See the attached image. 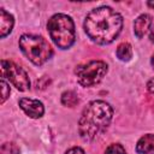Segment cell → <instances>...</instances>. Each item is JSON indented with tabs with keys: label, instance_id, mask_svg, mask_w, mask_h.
Instances as JSON below:
<instances>
[{
	"label": "cell",
	"instance_id": "cell-9",
	"mask_svg": "<svg viewBox=\"0 0 154 154\" xmlns=\"http://www.w3.org/2000/svg\"><path fill=\"white\" fill-rule=\"evenodd\" d=\"M14 25V18L6 10L0 8V37L5 38L11 34Z\"/></svg>",
	"mask_w": 154,
	"mask_h": 154
},
{
	"label": "cell",
	"instance_id": "cell-19",
	"mask_svg": "<svg viewBox=\"0 0 154 154\" xmlns=\"http://www.w3.org/2000/svg\"><path fill=\"white\" fill-rule=\"evenodd\" d=\"M147 5H148V7L154 8V1H147Z\"/></svg>",
	"mask_w": 154,
	"mask_h": 154
},
{
	"label": "cell",
	"instance_id": "cell-3",
	"mask_svg": "<svg viewBox=\"0 0 154 154\" xmlns=\"http://www.w3.org/2000/svg\"><path fill=\"white\" fill-rule=\"evenodd\" d=\"M47 30L53 43L60 49H69L76 42L75 23L67 14H53L47 22Z\"/></svg>",
	"mask_w": 154,
	"mask_h": 154
},
{
	"label": "cell",
	"instance_id": "cell-5",
	"mask_svg": "<svg viewBox=\"0 0 154 154\" xmlns=\"http://www.w3.org/2000/svg\"><path fill=\"white\" fill-rule=\"evenodd\" d=\"M108 71V65L102 60H91L78 65L75 69L77 82L84 88H91L99 84Z\"/></svg>",
	"mask_w": 154,
	"mask_h": 154
},
{
	"label": "cell",
	"instance_id": "cell-4",
	"mask_svg": "<svg viewBox=\"0 0 154 154\" xmlns=\"http://www.w3.org/2000/svg\"><path fill=\"white\" fill-rule=\"evenodd\" d=\"M18 46L22 53L36 66L43 65L53 55V48L46 38L38 35L24 34L19 37Z\"/></svg>",
	"mask_w": 154,
	"mask_h": 154
},
{
	"label": "cell",
	"instance_id": "cell-1",
	"mask_svg": "<svg viewBox=\"0 0 154 154\" xmlns=\"http://www.w3.org/2000/svg\"><path fill=\"white\" fill-rule=\"evenodd\" d=\"M83 29L96 45H108L122 32L123 17L109 6H100L93 8L85 16Z\"/></svg>",
	"mask_w": 154,
	"mask_h": 154
},
{
	"label": "cell",
	"instance_id": "cell-16",
	"mask_svg": "<svg viewBox=\"0 0 154 154\" xmlns=\"http://www.w3.org/2000/svg\"><path fill=\"white\" fill-rule=\"evenodd\" d=\"M65 154H85V152L81 147H72L65 152Z\"/></svg>",
	"mask_w": 154,
	"mask_h": 154
},
{
	"label": "cell",
	"instance_id": "cell-7",
	"mask_svg": "<svg viewBox=\"0 0 154 154\" xmlns=\"http://www.w3.org/2000/svg\"><path fill=\"white\" fill-rule=\"evenodd\" d=\"M19 107L23 109V112L32 118V119H38L43 116L45 113V106L41 101L36 99H29V97H22L18 101Z\"/></svg>",
	"mask_w": 154,
	"mask_h": 154
},
{
	"label": "cell",
	"instance_id": "cell-14",
	"mask_svg": "<svg viewBox=\"0 0 154 154\" xmlns=\"http://www.w3.org/2000/svg\"><path fill=\"white\" fill-rule=\"evenodd\" d=\"M105 154H126V152L120 143H112L106 148Z\"/></svg>",
	"mask_w": 154,
	"mask_h": 154
},
{
	"label": "cell",
	"instance_id": "cell-15",
	"mask_svg": "<svg viewBox=\"0 0 154 154\" xmlns=\"http://www.w3.org/2000/svg\"><path fill=\"white\" fill-rule=\"evenodd\" d=\"M0 84H1V89H2V90H1V100H0V102H1V103H4V102L8 99L11 90H10V85L7 84V82L5 81V78H2V79H1Z\"/></svg>",
	"mask_w": 154,
	"mask_h": 154
},
{
	"label": "cell",
	"instance_id": "cell-13",
	"mask_svg": "<svg viewBox=\"0 0 154 154\" xmlns=\"http://www.w3.org/2000/svg\"><path fill=\"white\" fill-rule=\"evenodd\" d=\"M0 154H19V148L12 142H6L1 146Z\"/></svg>",
	"mask_w": 154,
	"mask_h": 154
},
{
	"label": "cell",
	"instance_id": "cell-18",
	"mask_svg": "<svg viewBox=\"0 0 154 154\" xmlns=\"http://www.w3.org/2000/svg\"><path fill=\"white\" fill-rule=\"evenodd\" d=\"M149 40L152 43H154V25H152L149 29Z\"/></svg>",
	"mask_w": 154,
	"mask_h": 154
},
{
	"label": "cell",
	"instance_id": "cell-12",
	"mask_svg": "<svg viewBox=\"0 0 154 154\" xmlns=\"http://www.w3.org/2000/svg\"><path fill=\"white\" fill-rule=\"evenodd\" d=\"M79 102V99H78V95L72 91V90H67V91H64L61 94V103L64 106H67V107H75L77 103Z\"/></svg>",
	"mask_w": 154,
	"mask_h": 154
},
{
	"label": "cell",
	"instance_id": "cell-17",
	"mask_svg": "<svg viewBox=\"0 0 154 154\" xmlns=\"http://www.w3.org/2000/svg\"><path fill=\"white\" fill-rule=\"evenodd\" d=\"M147 90H148L150 94L154 95V78H152V79H149V81L147 82Z\"/></svg>",
	"mask_w": 154,
	"mask_h": 154
},
{
	"label": "cell",
	"instance_id": "cell-6",
	"mask_svg": "<svg viewBox=\"0 0 154 154\" xmlns=\"http://www.w3.org/2000/svg\"><path fill=\"white\" fill-rule=\"evenodd\" d=\"M1 72L2 78H7L10 83L13 84L19 91H25L30 88V79L26 71L18 64L2 59L1 60Z\"/></svg>",
	"mask_w": 154,
	"mask_h": 154
},
{
	"label": "cell",
	"instance_id": "cell-11",
	"mask_svg": "<svg viewBox=\"0 0 154 154\" xmlns=\"http://www.w3.org/2000/svg\"><path fill=\"white\" fill-rule=\"evenodd\" d=\"M116 55L122 61H129L132 58V47H131V45L128 43V42H123V43L118 45V47L116 49Z\"/></svg>",
	"mask_w": 154,
	"mask_h": 154
},
{
	"label": "cell",
	"instance_id": "cell-10",
	"mask_svg": "<svg viewBox=\"0 0 154 154\" xmlns=\"http://www.w3.org/2000/svg\"><path fill=\"white\" fill-rule=\"evenodd\" d=\"M136 152L138 154H154V134L143 135L136 143Z\"/></svg>",
	"mask_w": 154,
	"mask_h": 154
},
{
	"label": "cell",
	"instance_id": "cell-20",
	"mask_svg": "<svg viewBox=\"0 0 154 154\" xmlns=\"http://www.w3.org/2000/svg\"><path fill=\"white\" fill-rule=\"evenodd\" d=\"M150 64H152V66H153V69H154V54L152 55V59H150Z\"/></svg>",
	"mask_w": 154,
	"mask_h": 154
},
{
	"label": "cell",
	"instance_id": "cell-8",
	"mask_svg": "<svg viewBox=\"0 0 154 154\" xmlns=\"http://www.w3.org/2000/svg\"><path fill=\"white\" fill-rule=\"evenodd\" d=\"M152 26V17L147 13L140 14L134 22V34L137 38H142Z\"/></svg>",
	"mask_w": 154,
	"mask_h": 154
},
{
	"label": "cell",
	"instance_id": "cell-2",
	"mask_svg": "<svg viewBox=\"0 0 154 154\" xmlns=\"http://www.w3.org/2000/svg\"><path fill=\"white\" fill-rule=\"evenodd\" d=\"M113 118V108L103 100L90 101L82 111L78 120V134L85 142L94 141L105 132Z\"/></svg>",
	"mask_w": 154,
	"mask_h": 154
}]
</instances>
